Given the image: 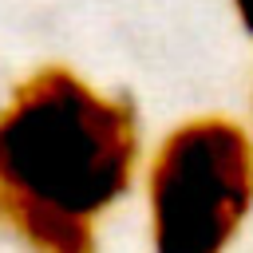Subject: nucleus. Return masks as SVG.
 Segmentation results:
<instances>
[{
  "mask_svg": "<svg viewBox=\"0 0 253 253\" xmlns=\"http://www.w3.org/2000/svg\"><path fill=\"white\" fill-rule=\"evenodd\" d=\"M134 158L130 107L67 67L36 71L0 111V194L95 221L130 186Z\"/></svg>",
  "mask_w": 253,
  "mask_h": 253,
  "instance_id": "obj_1",
  "label": "nucleus"
},
{
  "mask_svg": "<svg viewBox=\"0 0 253 253\" xmlns=\"http://www.w3.org/2000/svg\"><path fill=\"white\" fill-rule=\"evenodd\" d=\"M0 225H8L32 253H95L91 221L16 194H0Z\"/></svg>",
  "mask_w": 253,
  "mask_h": 253,
  "instance_id": "obj_3",
  "label": "nucleus"
},
{
  "mask_svg": "<svg viewBox=\"0 0 253 253\" xmlns=\"http://www.w3.org/2000/svg\"><path fill=\"white\" fill-rule=\"evenodd\" d=\"M233 4H237V16H241L245 32H253V0H233Z\"/></svg>",
  "mask_w": 253,
  "mask_h": 253,
  "instance_id": "obj_4",
  "label": "nucleus"
},
{
  "mask_svg": "<svg viewBox=\"0 0 253 253\" xmlns=\"http://www.w3.org/2000/svg\"><path fill=\"white\" fill-rule=\"evenodd\" d=\"M154 253H225L253 206V142L217 115L174 126L154 150L150 178Z\"/></svg>",
  "mask_w": 253,
  "mask_h": 253,
  "instance_id": "obj_2",
  "label": "nucleus"
}]
</instances>
